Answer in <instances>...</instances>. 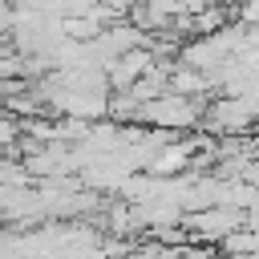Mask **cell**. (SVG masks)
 I'll return each instance as SVG.
<instances>
[{"label":"cell","mask_w":259,"mask_h":259,"mask_svg":"<svg viewBox=\"0 0 259 259\" xmlns=\"http://www.w3.org/2000/svg\"><path fill=\"white\" fill-rule=\"evenodd\" d=\"M138 121H150V125H162V130H178V125H190L198 117V105L190 101V93H158L150 101H142L134 109Z\"/></svg>","instance_id":"6da1fadb"},{"label":"cell","mask_w":259,"mask_h":259,"mask_svg":"<svg viewBox=\"0 0 259 259\" xmlns=\"http://www.w3.org/2000/svg\"><path fill=\"white\" fill-rule=\"evenodd\" d=\"M16 138H20V121H16L12 113H0V150H4V146H12Z\"/></svg>","instance_id":"7a4b0ae2"}]
</instances>
